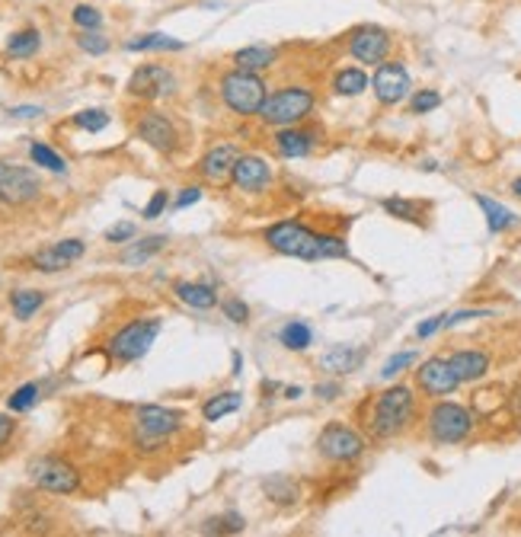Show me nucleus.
Instances as JSON below:
<instances>
[{"mask_svg": "<svg viewBox=\"0 0 521 537\" xmlns=\"http://www.w3.org/2000/svg\"><path fill=\"white\" fill-rule=\"evenodd\" d=\"M275 151L279 157L285 160H298V157H308L314 151L317 144V131L310 129H301V125H288V129H275Z\"/></svg>", "mask_w": 521, "mask_h": 537, "instance_id": "obj_19", "label": "nucleus"}, {"mask_svg": "<svg viewBox=\"0 0 521 537\" xmlns=\"http://www.w3.org/2000/svg\"><path fill=\"white\" fill-rule=\"evenodd\" d=\"M199 199H202V189H199V186H186L183 192H179L176 208H189V205H195Z\"/></svg>", "mask_w": 521, "mask_h": 537, "instance_id": "obj_49", "label": "nucleus"}, {"mask_svg": "<svg viewBox=\"0 0 521 537\" xmlns=\"http://www.w3.org/2000/svg\"><path fill=\"white\" fill-rule=\"evenodd\" d=\"M39 394H42V387H39V384H22V387H16L13 394H10V400H7L10 413H29V409H32V407L39 403Z\"/></svg>", "mask_w": 521, "mask_h": 537, "instance_id": "obj_35", "label": "nucleus"}, {"mask_svg": "<svg viewBox=\"0 0 521 537\" xmlns=\"http://www.w3.org/2000/svg\"><path fill=\"white\" fill-rule=\"evenodd\" d=\"M372 86H374V100H378L381 106H400L409 96V90H413V77H409L403 61L387 58L384 65L374 67Z\"/></svg>", "mask_w": 521, "mask_h": 537, "instance_id": "obj_11", "label": "nucleus"}, {"mask_svg": "<svg viewBox=\"0 0 521 537\" xmlns=\"http://www.w3.org/2000/svg\"><path fill=\"white\" fill-rule=\"evenodd\" d=\"M230 183H234L240 192L259 195V192H265L272 183H275V173H272V166L265 164L263 157H256V154H240V160H237Z\"/></svg>", "mask_w": 521, "mask_h": 537, "instance_id": "obj_15", "label": "nucleus"}, {"mask_svg": "<svg viewBox=\"0 0 521 537\" xmlns=\"http://www.w3.org/2000/svg\"><path fill=\"white\" fill-rule=\"evenodd\" d=\"M39 49H42V32L32 29V26L16 29L13 36L7 39V55L10 58H32Z\"/></svg>", "mask_w": 521, "mask_h": 537, "instance_id": "obj_27", "label": "nucleus"}, {"mask_svg": "<svg viewBox=\"0 0 521 537\" xmlns=\"http://www.w3.org/2000/svg\"><path fill=\"white\" fill-rule=\"evenodd\" d=\"M166 205H170V195H166L164 189H157V192L150 195L148 205H144V221H154V218H160L166 211Z\"/></svg>", "mask_w": 521, "mask_h": 537, "instance_id": "obj_43", "label": "nucleus"}, {"mask_svg": "<svg viewBox=\"0 0 521 537\" xmlns=\"http://www.w3.org/2000/svg\"><path fill=\"white\" fill-rule=\"evenodd\" d=\"M346 49H349V55L355 58L358 65H384L387 58H391L393 51V39L391 32H387L384 26H374V22H364V26H355L346 36Z\"/></svg>", "mask_w": 521, "mask_h": 537, "instance_id": "obj_9", "label": "nucleus"}, {"mask_svg": "<svg viewBox=\"0 0 521 537\" xmlns=\"http://www.w3.org/2000/svg\"><path fill=\"white\" fill-rule=\"evenodd\" d=\"M263 489L272 502H282V506H294V502L301 499V487L292 480V477H285V473L269 477V480L263 483Z\"/></svg>", "mask_w": 521, "mask_h": 537, "instance_id": "obj_29", "label": "nucleus"}, {"mask_svg": "<svg viewBox=\"0 0 521 537\" xmlns=\"http://www.w3.org/2000/svg\"><path fill=\"white\" fill-rule=\"evenodd\" d=\"M314 106H317V94L308 84H285L265 96L263 109H259V119L269 129H288V125H301L304 119H310Z\"/></svg>", "mask_w": 521, "mask_h": 537, "instance_id": "obj_3", "label": "nucleus"}, {"mask_svg": "<svg viewBox=\"0 0 521 537\" xmlns=\"http://www.w3.org/2000/svg\"><path fill=\"white\" fill-rule=\"evenodd\" d=\"M384 211L391 218H400V221L426 224L428 205H422V201H413V199H384Z\"/></svg>", "mask_w": 521, "mask_h": 537, "instance_id": "obj_30", "label": "nucleus"}, {"mask_svg": "<svg viewBox=\"0 0 521 537\" xmlns=\"http://www.w3.org/2000/svg\"><path fill=\"white\" fill-rule=\"evenodd\" d=\"M243 528H247V522H243L237 512H228V515L221 518H208V522L202 524L205 534H240Z\"/></svg>", "mask_w": 521, "mask_h": 537, "instance_id": "obj_36", "label": "nucleus"}, {"mask_svg": "<svg viewBox=\"0 0 521 537\" xmlns=\"http://www.w3.org/2000/svg\"><path fill=\"white\" fill-rule=\"evenodd\" d=\"M512 192H515V195H518V199H521V176H518V179H512Z\"/></svg>", "mask_w": 521, "mask_h": 537, "instance_id": "obj_53", "label": "nucleus"}, {"mask_svg": "<svg viewBox=\"0 0 521 537\" xmlns=\"http://www.w3.org/2000/svg\"><path fill=\"white\" fill-rule=\"evenodd\" d=\"M39 192H42V179L36 173L26 166L4 164V173H0V201L4 205H29L39 199Z\"/></svg>", "mask_w": 521, "mask_h": 537, "instance_id": "obj_14", "label": "nucleus"}, {"mask_svg": "<svg viewBox=\"0 0 521 537\" xmlns=\"http://www.w3.org/2000/svg\"><path fill=\"white\" fill-rule=\"evenodd\" d=\"M176 298L186 308H195V310H211L214 304H218V291H214L211 285H202V282H176Z\"/></svg>", "mask_w": 521, "mask_h": 537, "instance_id": "obj_25", "label": "nucleus"}, {"mask_svg": "<svg viewBox=\"0 0 521 537\" xmlns=\"http://www.w3.org/2000/svg\"><path fill=\"white\" fill-rule=\"evenodd\" d=\"M240 368H243V358H240V355H237V352H234V374H240Z\"/></svg>", "mask_w": 521, "mask_h": 537, "instance_id": "obj_52", "label": "nucleus"}, {"mask_svg": "<svg viewBox=\"0 0 521 537\" xmlns=\"http://www.w3.org/2000/svg\"><path fill=\"white\" fill-rule=\"evenodd\" d=\"M477 317H490V310H457V314L445 317V327H457V323L477 320Z\"/></svg>", "mask_w": 521, "mask_h": 537, "instance_id": "obj_46", "label": "nucleus"}, {"mask_svg": "<svg viewBox=\"0 0 521 537\" xmlns=\"http://www.w3.org/2000/svg\"><path fill=\"white\" fill-rule=\"evenodd\" d=\"M135 131H138V138H141L148 148H154L157 154H176L179 129L170 115L157 112V109H148V112H141V119H138Z\"/></svg>", "mask_w": 521, "mask_h": 537, "instance_id": "obj_13", "label": "nucleus"}, {"mask_svg": "<svg viewBox=\"0 0 521 537\" xmlns=\"http://www.w3.org/2000/svg\"><path fill=\"white\" fill-rule=\"evenodd\" d=\"M221 310H224V317H228L230 323H247V320H250V308H247V301H240V298H224Z\"/></svg>", "mask_w": 521, "mask_h": 537, "instance_id": "obj_42", "label": "nucleus"}, {"mask_svg": "<svg viewBox=\"0 0 521 537\" xmlns=\"http://www.w3.org/2000/svg\"><path fill=\"white\" fill-rule=\"evenodd\" d=\"M279 55L282 51L275 49V45L256 42V45H243V49H237L234 55H230V61H234V67H240V71L265 74L279 65Z\"/></svg>", "mask_w": 521, "mask_h": 537, "instance_id": "obj_20", "label": "nucleus"}, {"mask_svg": "<svg viewBox=\"0 0 521 537\" xmlns=\"http://www.w3.org/2000/svg\"><path fill=\"white\" fill-rule=\"evenodd\" d=\"M416 384H419V390L426 397H448L461 387V380L451 371L448 358H428L416 371Z\"/></svg>", "mask_w": 521, "mask_h": 537, "instance_id": "obj_16", "label": "nucleus"}, {"mask_svg": "<svg viewBox=\"0 0 521 537\" xmlns=\"http://www.w3.org/2000/svg\"><path fill=\"white\" fill-rule=\"evenodd\" d=\"M416 365V352H397V355H391L384 362V368H381V378L384 380H393V378H400L407 368H413Z\"/></svg>", "mask_w": 521, "mask_h": 537, "instance_id": "obj_39", "label": "nucleus"}, {"mask_svg": "<svg viewBox=\"0 0 521 537\" xmlns=\"http://www.w3.org/2000/svg\"><path fill=\"white\" fill-rule=\"evenodd\" d=\"M138 228L135 224H115V228L106 230V240L109 244H129V240H135Z\"/></svg>", "mask_w": 521, "mask_h": 537, "instance_id": "obj_44", "label": "nucleus"}, {"mask_svg": "<svg viewBox=\"0 0 521 537\" xmlns=\"http://www.w3.org/2000/svg\"><path fill=\"white\" fill-rule=\"evenodd\" d=\"M518 409H521V390H518Z\"/></svg>", "mask_w": 521, "mask_h": 537, "instance_id": "obj_54", "label": "nucleus"}, {"mask_svg": "<svg viewBox=\"0 0 521 537\" xmlns=\"http://www.w3.org/2000/svg\"><path fill=\"white\" fill-rule=\"evenodd\" d=\"M477 205L483 208L486 228L493 230V234H506V230H512L515 224H518V215H515L512 208H506L502 201L490 199V195H477Z\"/></svg>", "mask_w": 521, "mask_h": 537, "instance_id": "obj_24", "label": "nucleus"}, {"mask_svg": "<svg viewBox=\"0 0 521 537\" xmlns=\"http://www.w3.org/2000/svg\"><path fill=\"white\" fill-rule=\"evenodd\" d=\"M364 448H368V444H364L362 432L346 423L323 425V432L317 435V452H320V458L329 461V464H355L364 454Z\"/></svg>", "mask_w": 521, "mask_h": 537, "instance_id": "obj_8", "label": "nucleus"}, {"mask_svg": "<svg viewBox=\"0 0 521 537\" xmlns=\"http://www.w3.org/2000/svg\"><path fill=\"white\" fill-rule=\"evenodd\" d=\"M84 253H86L84 240L71 237V240H61V244H51L45 246V250H39L36 256H32V265H36L39 273H61V269H67L71 263H77Z\"/></svg>", "mask_w": 521, "mask_h": 537, "instance_id": "obj_17", "label": "nucleus"}, {"mask_svg": "<svg viewBox=\"0 0 521 537\" xmlns=\"http://www.w3.org/2000/svg\"><path fill=\"white\" fill-rule=\"evenodd\" d=\"M279 343L285 345V349H292V352H304V349H310V343H314V333H310L308 323L292 320V323H285V327H282Z\"/></svg>", "mask_w": 521, "mask_h": 537, "instance_id": "obj_32", "label": "nucleus"}, {"mask_svg": "<svg viewBox=\"0 0 521 537\" xmlns=\"http://www.w3.org/2000/svg\"><path fill=\"white\" fill-rule=\"evenodd\" d=\"M129 96L144 103L164 100V96L176 94V74L170 71L166 65H141L135 67V74L129 77Z\"/></svg>", "mask_w": 521, "mask_h": 537, "instance_id": "obj_12", "label": "nucleus"}, {"mask_svg": "<svg viewBox=\"0 0 521 537\" xmlns=\"http://www.w3.org/2000/svg\"><path fill=\"white\" fill-rule=\"evenodd\" d=\"M77 49H80V51H86V55L100 58V55H106V51H109V39L103 36L100 29H80Z\"/></svg>", "mask_w": 521, "mask_h": 537, "instance_id": "obj_37", "label": "nucleus"}, {"mask_svg": "<svg viewBox=\"0 0 521 537\" xmlns=\"http://www.w3.org/2000/svg\"><path fill=\"white\" fill-rule=\"evenodd\" d=\"M13 432H16V423H13V416H7V413H0V448L13 438Z\"/></svg>", "mask_w": 521, "mask_h": 537, "instance_id": "obj_48", "label": "nucleus"}, {"mask_svg": "<svg viewBox=\"0 0 521 537\" xmlns=\"http://www.w3.org/2000/svg\"><path fill=\"white\" fill-rule=\"evenodd\" d=\"M265 244L269 250L282 253V256L304 259V263H317V259H346L349 256V244L336 234H317L308 224L301 221H279L265 230Z\"/></svg>", "mask_w": 521, "mask_h": 537, "instance_id": "obj_1", "label": "nucleus"}, {"mask_svg": "<svg viewBox=\"0 0 521 537\" xmlns=\"http://www.w3.org/2000/svg\"><path fill=\"white\" fill-rule=\"evenodd\" d=\"M329 86H333V94L336 96H362L368 86H372V77L362 71V67H355V65H346V67H339V71L333 74V80H329Z\"/></svg>", "mask_w": 521, "mask_h": 537, "instance_id": "obj_23", "label": "nucleus"}, {"mask_svg": "<svg viewBox=\"0 0 521 537\" xmlns=\"http://www.w3.org/2000/svg\"><path fill=\"white\" fill-rule=\"evenodd\" d=\"M445 317H448V314L428 317L426 323H419V327H416V336H419V339H428V336H436V333H438V330H442V327H445Z\"/></svg>", "mask_w": 521, "mask_h": 537, "instance_id": "obj_45", "label": "nucleus"}, {"mask_svg": "<svg viewBox=\"0 0 521 537\" xmlns=\"http://www.w3.org/2000/svg\"><path fill=\"white\" fill-rule=\"evenodd\" d=\"M164 246H166V237L164 234L144 237V240H138V244H131L129 250L121 253V263H125V265H144L150 256H157Z\"/></svg>", "mask_w": 521, "mask_h": 537, "instance_id": "obj_28", "label": "nucleus"}, {"mask_svg": "<svg viewBox=\"0 0 521 537\" xmlns=\"http://www.w3.org/2000/svg\"><path fill=\"white\" fill-rule=\"evenodd\" d=\"M428 435H432V442L438 444H461L471 438L473 425H477V419H473V413L467 407H461V403H451V400H442L436 403V407L428 409Z\"/></svg>", "mask_w": 521, "mask_h": 537, "instance_id": "obj_7", "label": "nucleus"}, {"mask_svg": "<svg viewBox=\"0 0 521 537\" xmlns=\"http://www.w3.org/2000/svg\"><path fill=\"white\" fill-rule=\"evenodd\" d=\"M314 394L320 397V400H336V397L343 394V384H336V380H327V384H317Z\"/></svg>", "mask_w": 521, "mask_h": 537, "instance_id": "obj_47", "label": "nucleus"}, {"mask_svg": "<svg viewBox=\"0 0 521 537\" xmlns=\"http://www.w3.org/2000/svg\"><path fill=\"white\" fill-rule=\"evenodd\" d=\"M71 20L77 29H103V13L96 7H90V4H77Z\"/></svg>", "mask_w": 521, "mask_h": 537, "instance_id": "obj_41", "label": "nucleus"}, {"mask_svg": "<svg viewBox=\"0 0 521 537\" xmlns=\"http://www.w3.org/2000/svg\"><path fill=\"white\" fill-rule=\"evenodd\" d=\"M10 115H13V119H39V115H42V109H39V106H13V109H10Z\"/></svg>", "mask_w": 521, "mask_h": 537, "instance_id": "obj_50", "label": "nucleus"}, {"mask_svg": "<svg viewBox=\"0 0 521 537\" xmlns=\"http://www.w3.org/2000/svg\"><path fill=\"white\" fill-rule=\"evenodd\" d=\"M448 365L461 384H473V380L486 378V371H490V355L483 349H457L448 355Z\"/></svg>", "mask_w": 521, "mask_h": 537, "instance_id": "obj_21", "label": "nucleus"}, {"mask_svg": "<svg viewBox=\"0 0 521 537\" xmlns=\"http://www.w3.org/2000/svg\"><path fill=\"white\" fill-rule=\"evenodd\" d=\"M218 96H221V103L234 115L250 119V115H259L265 96H269V86H265L263 74L230 67V71H224L221 80H218Z\"/></svg>", "mask_w": 521, "mask_h": 537, "instance_id": "obj_4", "label": "nucleus"}, {"mask_svg": "<svg viewBox=\"0 0 521 537\" xmlns=\"http://www.w3.org/2000/svg\"><path fill=\"white\" fill-rule=\"evenodd\" d=\"M26 473L39 489L55 493V496H71V493H77V487H80V473L61 458H32L26 467Z\"/></svg>", "mask_w": 521, "mask_h": 537, "instance_id": "obj_10", "label": "nucleus"}, {"mask_svg": "<svg viewBox=\"0 0 521 537\" xmlns=\"http://www.w3.org/2000/svg\"><path fill=\"white\" fill-rule=\"evenodd\" d=\"M0 173H4V164H0Z\"/></svg>", "mask_w": 521, "mask_h": 537, "instance_id": "obj_55", "label": "nucleus"}, {"mask_svg": "<svg viewBox=\"0 0 521 537\" xmlns=\"http://www.w3.org/2000/svg\"><path fill=\"white\" fill-rule=\"evenodd\" d=\"M74 125L94 135V131H103L109 125V112L106 109H84V112L74 115Z\"/></svg>", "mask_w": 521, "mask_h": 537, "instance_id": "obj_38", "label": "nucleus"}, {"mask_svg": "<svg viewBox=\"0 0 521 537\" xmlns=\"http://www.w3.org/2000/svg\"><path fill=\"white\" fill-rule=\"evenodd\" d=\"M438 106H442V94H438V90H416V94L409 96V112L413 115H426Z\"/></svg>", "mask_w": 521, "mask_h": 537, "instance_id": "obj_40", "label": "nucleus"}, {"mask_svg": "<svg viewBox=\"0 0 521 537\" xmlns=\"http://www.w3.org/2000/svg\"><path fill=\"white\" fill-rule=\"evenodd\" d=\"M240 403H243V397L237 394V390H228V394L211 397V400L202 407V416H205L208 423H218V419H224V416L237 413V409H240Z\"/></svg>", "mask_w": 521, "mask_h": 537, "instance_id": "obj_31", "label": "nucleus"}, {"mask_svg": "<svg viewBox=\"0 0 521 537\" xmlns=\"http://www.w3.org/2000/svg\"><path fill=\"white\" fill-rule=\"evenodd\" d=\"M362 362L364 349H358V345H333V349L320 355V368L329 374H352L362 368Z\"/></svg>", "mask_w": 521, "mask_h": 537, "instance_id": "obj_22", "label": "nucleus"}, {"mask_svg": "<svg viewBox=\"0 0 521 537\" xmlns=\"http://www.w3.org/2000/svg\"><path fill=\"white\" fill-rule=\"evenodd\" d=\"M179 429H183V413H179V409L157 407V403L138 407V413H135V444L138 448L154 452L157 444L170 442Z\"/></svg>", "mask_w": 521, "mask_h": 537, "instance_id": "obj_5", "label": "nucleus"}, {"mask_svg": "<svg viewBox=\"0 0 521 537\" xmlns=\"http://www.w3.org/2000/svg\"><path fill=\"white\" fill-rule=\"evenodd\" d=\"M160 327L164 323L157 317H141V320H131L129 327H121L112 339H109V355L119 362V365H131L138 358H144L150 352V345L157 343Z\"/></svg>", "mask_w": 521, "mask_h": 537, "instance_id": "obj_6", "label": "nucleus"}, {"mask_svg": "<svg viewBox=\"0 0 521 537\" xmlns=\"http://www.w3.org/2000/svg\"><path fill=\"white\" fill-rule=\"evenodd\" d=\"M29 157H32V164H36V166H42V170H51V173H65L67 170L65 157H61V154H55L49 144H42V141H36L32 148H29Z\"/></svg>", "mask_w": 521, "mask_h": 537, "instance_id": "obj_34", "label": "nucleus"}, {"mask_svg": "<svg viewBox=\"0 0 521 537\" xmlns=\"http://www.w3.org/2000/svg\"><path fill=\"white\" fill-rule=\"evenodd\" d=\"M301 394H304V390H301V387H288V390H285V397H288V400H298Z\"/></svg>", "mask_w": 521, "mask_h": 537, "instance_id": "obj_51", "label": "nucleus"}, {"mask_svg": "<svg viewBox=\"0 0 521 537\" xmlns=\"http://www.w3.org/2000/svg\"><path fill=\"white\" fill-rule=\"evenodd\" d=\"M186 42L173 39L166 32H144V36H131L125 42V51H183Z\"/></svg>", "mask_w": 521, "mask_h": 537, "instance_id": "obj_26", "label": "nucleus"}, {"mask_svg": "<svg viewBox=\"0 0 521 537\" xmlns=\"http://www.w3.org/2000/svg\"><path fill=\"white\" fill-rule=\"evenodd\" d=\"M42 304H45V294L42 291H32V288L10 294V308H13L16 320H29V317H32L39 308H42Z\"/></svg>", "mask_w": 521, "mask_h": 537, "instance_id": "obj_33", "label": "nucleus"}, {"mask_svg": "<svg viewBox=\"0 0 521 537\" xmlns=\"http://www.w3.org/2000/svg\"><path fill=\"white\" fill-rule=\"evenodd\" d=\"M237 160H240V151H237L234 144H214L211 151L199 160L202 179H208V183H214V186H221V183H228V179L234 176Z\"/></svg>", "mask_w": 521, "mask_h": 537, "instance_id": "obj_18", "label": "nucleus"}, {"mask_svg": "<svg viewBox=\"0 0 521 537\" xmlns=\"http://www.w3.org/2000/svg\"><path fill=\"white\" fill-rule=\"evenodd\" d=\"M416 419V394L413 387L393 384L372 403L368 413V432L378 442H391V438L403 435Z\"/></svg>", "mask_w": 521, "mask_h": 537, "instance_id": "obj_2", "label": "nucleus"}]
</instances>
